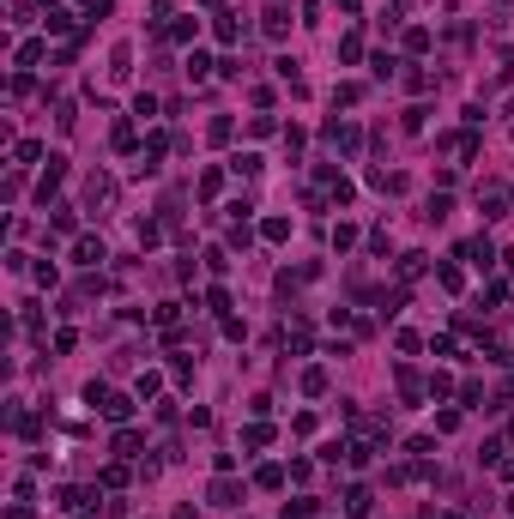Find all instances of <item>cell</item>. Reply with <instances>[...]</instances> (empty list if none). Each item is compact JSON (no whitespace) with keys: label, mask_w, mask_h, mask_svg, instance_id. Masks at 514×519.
<instances>
[{"label":"cell","mask_w":514,"mask_h":519,"mask_svg":"<svg viewBox=\"0 0 514 519\" xmlns=\"http://www.w3.org/2000/svg\"><path fill=\"white\" fill-rule=\"evenodd\" d=\"M73 260H79V266H103V260H109V248H103L97 236H79V242H73Z\"/></svg>","instance_id":"obj_1"},{"label":"cell","mask_w":514,"mask_h":519,"mask_svg":"<svg viewBox=\"0 0 514 519\" xmlns=\"http://www.w3.org/2000/svg\"><path fill=\"white\" fill-rule=\"evenodd\" d=\"M97 411H103L109 423H127V416H134V399H127V393H103V405H97Z\"/></svg>","instance_id":"obj_2"},{"label":"cell","mask_w":514,"mask_h":519,"mask_svg":"<svg viewBox=\"0 0 514 519\" xmlns=\"http://www.w3.org/2000/svg\"><path fill=\"white\" fill-rule=\"evenodd\" d=\"M85 199H91V211L109 206V199H115V181H109V176H91V181H85Z\"/></svg>","instance_id":"obj_3"},{"label":"cell","mask_w":514,"mask_h":519,"mask_svg":"<svg viewBox=\"0 0 514 519\" xmlns=\"http://www.w3.org/2000/svg\"><path fill=\"white\" fill-rule=\"evenodd\" d=\"M460 254H466V260H472V266H478V272H490V266H496V248H490V242H466V248H460Z\"/></svg>","instance_id":"obj_4"},{"label":"cell","mask_w":514,"mask_h":519,"mask_svg":"<svg viewBox=\"0 0 514 519\" xmlns=\"http://www.w3.org/2000/svg\"><path fill=\"white\" fill-rule=\"evenodd\" d=\"M369 507H375V495L363 490V483H357V490H345V513H351V519H369Z\"/></svg>","instance_id":"obj_5"},{"label":"cell","mask_w":514,"mask_h":519,"mask_svg":"<svg viewBox=\"0 0 514 519\" xmlns=\"http://www.w3.org/2000/svg\"><path fill=\"white\" fill-rule=\"evenodd\" d=\"M212 501H218V507H236V501H242V490L230 483V477H218V483H212Z\"/></svg>","instance_id":"obj_6"},{"label":"cell","mask_w":514,"mask_h":519,"mask_svg":"<svg viewBox=\"0 0 514 519\" xmlns=\"http://www.w3.org/2000/svg\"><path fill=\"white\" fill-rule=\"evenodd\" d=\"M60 176H67V169H60V157H49V169H43V188H37V193H43V199H49V193L60 188Z\"/></svg>","instance_id":"obj_7"},{"label":"cell","mask_w":514,"mask_h":519,"mask_svg":"<svg viewBox=\"0 0 514 519\" xmlns=\"http://www.w3.org/2000/svg\"><path fill=\"white\" fill-rule=\"evenodd\" d=\"M260 236H266V242H285L290 223H285V218H266V223H260Z\"/></svg>","instance_id":"obj_8"},{"label":"cell","mask_w":514,"mask_h":519,"mask_svg":"<svg viewBox=\"0 0 514 519\" xmlns=\"http://www.w3.org/2000/svg\"><path fill=\"white\" fill-rule=\"evenodd\" d=\"M406 48H411V55H423V48H430V30L411 25V30H406Z\"/></svg>","instance_id":"obj_9"},{"label":"cell","mask_w":514,"mask_h":519,"mask_svg":"<svg viewBox=\"0 0 514 519\" xmlns=\"http://www.w3.org/2000/svg\"><path fill=\"white\" fill-rule=\"evenodd\" d=\"M363 55V37H357V30H351V37H339V60H357Z\"/></svg>","instance_id":"obj_10"},{"label":"cell","mask_w":514,"mask_h":519,"mask_svg":"<svg viewBox=\"0 0 514 519\" xmlns=\"http://www.w3.org/2000/svg\"><path fill=\"white\" fill-rule=\"evenodd\" d=\"M134 115H139V121L158 115V97H151V91H139V97H134Z\"/></svg>","instance_id":"obj_11"},{"label":"cell","mask_w":514,"mask_h":519,"mask_svg":"<svg viewBox=\"0 0 514 519\" xmlns=\"http://www.w3.org/2000/svg\"><path fill=\"white\" fill-rule=\"evenodd\" d=\"M309 513H315V501L302 495V501H285V513H278V519H309Z\"/></svg>","instance_id":"obj_12"},{"label":"cell","mask_w":514,"mask_h":519,"mask_svg":"<svg viewBox=\"0 0 514 519\" xmlns=\"http://www.w3.org/2000/svg\"><path fill=\"white\" fill-rule=\"evenodd\" d=\"M212 30H218V43H236V18H230V13H218V25H212Z\"/></svg>","instance_id":"obj_13"},{"label":"cell","mask_w":514,"mask_h":519,"mask_svg":"<svg viewBox=\"0 0 514 519\" xmlns=\"http://www.w3.org/2000/svg\"><path fill=\"white\" fill-rule=\"evenodd\" d=\"M236 176H248V181L260 176V157H255V151H242V157H236Z\"/></svg>","instance_id":"obj_14"},{"label":"cell","mask_w":514,"mask_h":519,"mask_svg":"<svg viewBox=\"0 0 514 519\" xmlns=\"http://www.w3.org/2000/svg\"><path fill=\"white\" fill-rule=\"evenodd\" d=\"M423 218H430V223H442V218H448V193H436V199L423 206Z\"/></svg>","instance_id":"obj_15"},{"label":"cell","mask_w":514,"mask_h":519,"mask_svg":"<svg viewBox=\"0 0 514 519\" xmlns=\"http://www.w3.org/2000/svg\"><path fill=\"white\" fill-rule=\"evenodd\" d=\"M302 393H327V369H309V374H302Z\"/></svg>","instance_id":"obj_16"},{"label":"cell","mask_w":514,"mask_h":519,"mask_svg":"<svg viewBox=\"0 0 514 519\" xmlns=\"http://www.w3.org/2000/svg\"><path fill=\"white\" fill-rule=\"evenodd\" d=\"M285 30H290V18L278 13V6H272V13H266V37H285Z\"/></svg>","instance_id":"obj_17"},{"label":"cell","mask_w":514,"mask_h":519,"mask_svg":"<svg viewBox=\"0 0 514 519\" xmlns=\"http://www.w3.org/2000/svg\"><path fill=\"white\" fill-rule=\"evenodd\" d=\"M206 73H212V60L194 48V55H188V79H206Z\"/></svg>","instance_id":"obj_18"},{"label":"cell","mask_w":514,"mask_h":519,"mask_svg":"<svg viewBox=\"0 0 514 519\" xmlns=\"http://www.w3.org/2000/svg\"><path fill=\"white\" fill-rule=\"evenodd\" d=\"M369 67H375V79H393V73H399V60H393V55H375Z\"/></svg>","instance_id":"obj_19"},{"label":"cell","mask_w":514,"mask_h":519,"mask_svg":"<svg viewBox=\"0 0 514 519\" xmlns=\"http://www.w3.org/2000/svg\"><path fill=\"white\" fill-rule=\"evenodd\" d=\"M242 441H248V447H266L272 429H266V423H255V429H242Z\"/></svg>","instance_id":"obj_20"}]
</instances>
